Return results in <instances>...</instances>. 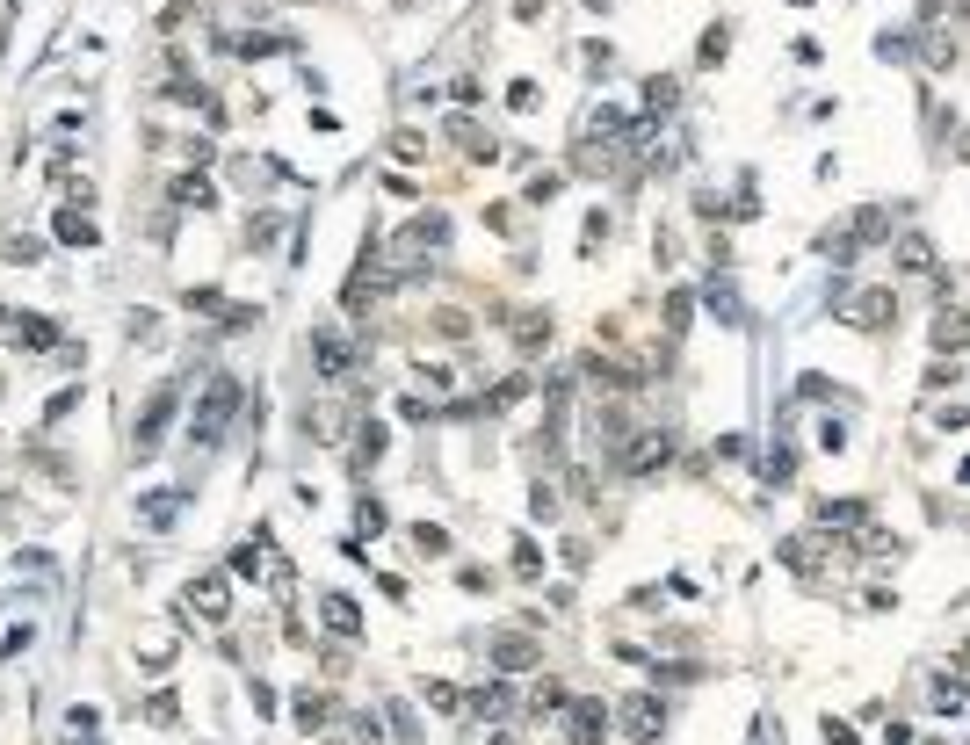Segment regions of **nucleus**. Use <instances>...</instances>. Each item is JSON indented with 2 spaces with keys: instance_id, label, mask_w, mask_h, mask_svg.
Listing matches in <instances>:
<instances>
[{
  "instance_id": "nucleus-42",
  "label": "nucleus",
  "mask_w": 970,
  "mask_h": 745,
  "mask_svg": "<svg viewBox=\"0 0 970 745\" xmlns=\"http://www.w3.org/2000/svg\"><path fill=\"white\" fill-rule=\"evenodd\" d=\"M724 51H732V37H724V29H710V37H703V66H717Z\"/></svg>"
},
{
  "instance_id": "nucleus-41",
  "label": "nucleus",
  "mask_w": 970,
  "mask_h": 745,
  "mask_svg": "<svg viewBox=\"0 0 970 745\" xmlns=\"http://www.w3.org/2000/svg\"><path fill=\"white\" fill-rule=\"evenodd\" d=\"M131 340H145V348H153V340H160V326H153V312H131Z\"/></svg>"
},
{
  "instance_id": "nucleus-15",
  "label": "nucleus",
  "mask_w": 970,
  "mask_h": 745,
  "mask_svg": "<svg viewBox=\"0 0 970 745\" xmlns=\"http://www.w3.org/2000/svg\"><path fill=\"white\" fill-rule=\"evenodd\" d=\"M514 348H522V355H536V348H551V319H543V312H514Z\"/></svg>"
},
{
  "instance_id": "nucleus-19",
  "label": "nucleus",
  "mask_w": 970,
  "mask_h": 745,
  "mask_svg": "<svg viewBox=\"0 0 970 745\" xmlns=\"http://www.w3.org/2000/svg\"><path fill=\"white\" fill-rule=\"evenodd\" d=\"M167 196H174L181 210H210V203H218V189H210V181H203V174H181V181H174V189H167Z\"/></svg>"
},
{
  "instance_id": "nucleus-37",
  "label": "nucleus",
  "mask_w": 970,
  "mask_h": 745,
  "mask_svg": "<svg viewBox=\"0 0 970 745\" xmlns=\"http://www.w3.org/2000/svg\"><path fill=\"white\" fill-rule=\"evenodd\" d=\"M601 239H609V217H601V210H594V217H587V232H580V254H594V246H601Z\"/></svg>"
},
{
  "instance_id": "nucleus-36",
  "label": "nucleus",
  "mask_w": 970,
  "mask_h": 745,
  "mask_svg": "<svg viewBox=\"0 0 970 745\" xmlns=\"http://www.w3.org/2000/svg\"><path fill=\"white\" fill-rule=\"evenodd\" d=\"M355 529H362V536H377V529H384V507H377V500H362V507H355Z\"/></svg>"
},
{
  "instance_id": "nucleus-2",
  "label": "nucleus",
  "mask_w": 970,
  "mask_h": 745,
  "mask_svg": "<svg viewBox=\"0 0 970 745\" xmlns=\"http://www.w3.org/2000/svg\"><path fill=\"white\" fill-rule=\"evenodd\" d=\"M232 601V586L218 579V572H203V579H189V594H181V623H225V608Z\"/></svg>"
},
{
  "instance_id": "nucleus-12",
  "label": "nucleus",
  "mask_w": 970,
  "mask_h": 745,
  "mask_svg": "<svg viewBox=\"0 0 970 745\" xmlns=\"http://www.w3.org/2000/svg\"><path fill=\"white\" fill-rule=\"evenodd\" d=\"M703 304L717 312V326H746V304H739V290L724 283V275H710V283H703Z\"/></svg>"
},
{
  "instance_id": "nucleus-25",
  "label": "nucleus",
  "mask_w": 970,
  "mask_h": 745,
  "mask_svg": "<svg viewBox=\"0 0 970 745\" xmlns=\"http://www.w3.org/2000/svg\"><path fill=\"white\" fill-rule=\"evenodd\" d=\"M15 340H22V348H58V326H51V319H37V312H22Z\"/></svg>"
},
{
  "instance_id": "nucleus-13",
  "label": "nucleus",
  "mask_w": 970,
  "mask_h": 745,
  "mask_svg": "<svg viewBox=\"0 0 970 745\" xmlns=\"http://www.w3.org/2000/svg\"><path fill=\"white\" fill-rule=\"evenodd\" d=\"M319 623H326L333 637H362V608H355L348 594H326V601H319Z\"/></svg>"
},
{
  "instance_id": "nucleus-40",
  "label": "nucleus",
  "mask_w": 970,
  "mask_h": 745,
  "mask_svg": "<svg viewBox=\"0 0 970 745\" xmlns=\"http://www.w3.org/2000/svg\"><path fill=\"white\" fill-rule=\"evenodd\" d=\"M66 724H73L66 738H95V724H102V717H95V709H87V702H80V709H73V717H66Z\"/></svg>"
},
{
  "instance_id": "nucleus-34",
  "label": "nucleus",
  "mask_w": 970,
  "mask_h": 745,
  "mask_svg": "<svg viewBox=\"0 0 970 745\" xmlns=\"http://www.w3.org/2000/svg\"><path fill=\"white\" fill-rule=\"evenodd\" d=\"M514 572H522V579H536V572H543V557H536V543H529V536L514 543Z\"/></svg>"
},
{
  "instance_id": "nucleus-30",
  "label": "nucleus",
  "mask_w": 970,
  "mask_h": 745,
  "mask_svg": "<svg viewBox=\"0 0 970 745\" xmlns=\"http://www.w3.org/2000/svg\"><path fill=\"white\" fill-rule=\"evenodd\" d=\"M145 717H153V724H174V717H181V702L160 688V695H145Z\"/></svg>"
},
{
  "instance_id": "nucleus-27",
  "label": "nucleus",
  "mask_w": 970,
  "mask_h": 745,
  "mask_svg": "<svg viewBox=\"0 0 970 745\" xmlns=\"http://www.w3.org/2000/svg\"><path fill=\"white\" fill-rule=\"evenodd\" d=\"M558 189H565V174H529V189H522V203H536V210H543V203H551Z\"/></svg>"
},
{
  "instance_id": "nucleus-43",
  "label": "nucleus",
  "mask_w": 970,
  "mask_h": 745,
  "mask_svg": "<svg viewBox=\"0 0 970 745\" xmlns=\"http://www.w3.org/2000/svg\"><path fill=\"white\" fill-rule=\"evenodd\" d=\"M970 0H927V15H963Z\"/></svg>"
},
{
  "instance_id": "nucleus-28",
  "label": "nucleus",
  "mask_w": 970,
  "mask_h": 745,
  "mask_svg": "<svg viewBox=\"0 0 970 745\" xmlns=\"http://www.w3.org/2000/svg\"><path fill=\"white\" fill-rule=\"evenodd\" d=\"M529 514H536V521H558V492L543 485V478H536V492H529Z\"/></svg>"
},
{
  "instance_id": "nucleus-9",
  "label": "nucleus",
  "mask_w": 970,
  "mask_h": 745,
  "mask_svg": "<svg viewBox=\"0 0 970 745\" xmlns=\"http://www.w3.org/2000/svg\"><path fill=\"white\" fill-rule=\"evenodd\" d=\"M442 239H449L442 217H413V225L399 232V246H391V254H399V261H420V254H428V246H442Z\"/></svg>"
},
{
  "instance_id": "nucleus-29",
  "label": "nucleus",
  "mask_w": 970,
  "mask_h": 745,
  "mask_svg": "<svg viewBox=\"0 0 970 745\" xmlns=\"http://www.w3.org/2000/svg\"><path fill=\"white\" fill-rule=\"evenodd\" d=\"M471 709H478V717H507V688H478Z\"/></svg>"
},
{
  "instance_id": "nucleus-21",
  "label": "nucleus",
  "mask_w": 970,
  "mask_h": 745,
  "mask_svg": "<svg viewBox=\"0 0 970 745\" xmlns=\"http://www.w3.org/2000/svg\"><path fill=\"white\" fill-rule=\"evenodd\" d=\"M290 717H297V731H326V717H333V702L305 688V695H297V702H290Z\"/></svg>"
},
{
  "instance_id": "nucleus-7",
  "label": "nucleus",
  "mask_w": 970,
  "mask_h": 745,
  "mask_svg": "<svg viewBox=\"0 0 970 745\" xmlns=\"http://www.w3.org/2000/svg\"><path fill=\"white\" fill-rule=\"evenodd\" d=\"M565 717H572V745H601V738H609V724H616V709L609 702H572Z\"/></svg>"
},
{
  "instance_id": "nucleus-14",
  "label": "nucleus",
  "mask_w": 970,
  "mask_h": 745,
  "mask_svg": "<svg viewBox=\"0 0 970 745\" xmlns=\"http://www.w3.org/2000/svg\"><path fill=\"white\" fill-rule=\"evenodd\" d=\"M377 290H384V261H377V246H362V268L348 275V290H341V297L362 304V297H377Z\"/></svg>"
},
{
  "instance_id": "nucleus-6",
  "label": "nucleus",
  "mask_w": 970,
  "mask_h": 745,
  "mask_svg": "<svg viewBox=\"0 0 970 745\" xmlns=\"http://www.w3.org/2000/svg\"><path fill=\"white\" fill-rule=\"evenodd\" d=\"M666 456H674V434H666V427H645L638 442L623 449V471H630V478H652V471H659Z\"/></svg>"
},
{
  "instance_id": "nucleus-1",
  "label": "nucleus",
  "mask_w": 970,
  "mask_h": 745,
  "mask_svg": "<svg viewBox=\"0 0 970 745\" xmlns=\"http://www.w3.org/2000/svg\"><path fill=\"white\" fill-rule=\"evenodd\" d=\"M239 398H247V391H239V377H210V384H203L196 413H189V442H196V449H210V442L225 434V420L239 413Z\"/></svg>"
},
{
  "instance_id": "nucleus-22",
  "label": "nucleus",
  "mask_w": 970,
  "mask_h": 745,
  "mask_svg": "<svg viewBox=\"0 0 970 745\" xmlns=\"http://www.w3.org/2000/svg\"><path fill=\"white\" fill-rule=\"evenodd\" d=\"M449 138H457V145L471 152V160H500V145H493V138H485V131H478V123H464V116H457V123H449Z\"/></svg>"
},
{
  "instance_id": "nucleus-5",
  "label": "nucleus",
  "mask_w": 970,
  "mask_h": 745,
  "mask_svg": "<svg viewBox=\"0 0 970 745\" xmlns=\"http://www.w3.org/2000/svg\"><path fill=\"white\" fill-rule=\"evenodd\" d=\"M312 362H319V377H333V384L355 377V340L333 333V326H319V333H312Z\"/></svg>"
},
{
  "instance_id": "nucleus-20",
  "label": "nucleus",
  "mask_w": 970,
  "mask_h": 745,
  "mask_svg": "<svg viewBox=\"0 0 970 745\" xmlns=\"http://www.w3.org/2000/svg\"><path fill=\"white\" fill-rule=\"evenodd\" d=\"M898 268H905V275H934V246H927L920 232H905V239H898Z\"/></svg>"
},
{
  "instance_id": "nucleus-45",
  "label": "nucleus",
  "mask_w": 970,
  "mask_h": 745,
  "mask_svg": "<svg viewBox=\"0 0 970 745\" xmlns=\"http://www.w3.org/2000/svg\"><path fill=\"white\" fill-rule=\"evenodd\" d=\"M384 8H413V0H384Z\"/></svg>"
},
{
  "instance_id": "nucleus-33",
  "label": "nucleus",
  "mask_w": 970,
  "mask_h": 745,
  "mask_svg": "<svg viewBox=\"0 0 970 745\" xmlns=\"http://www.w3.org/2000/svg\"><path fill=\"white\" fill-rule=\"evenodd\" d=\"M818 449L840 456V449H847V420H818Z\"/></svg>"
},
{
  "instance_id": "nucleus-4",
  "label": "nucleus",
  "mask_w": 970,
  "mask_h": 745,
  "mask_svg": "<svg viewBox=\"0 0 970 745\" xmlns=\"http://www.w3.org/2000/svg\"><path fill=\"white\" fill-rule=\"evenodd\" d=\"M174 406H181V391H174V384L145 398V413H138V427H131V449H138V456H153V449H160V427L174 420Z\"/></svg>"
},
{
  "instance_id": "nucleus-16",
  "label": "nucleus",
  "mask_w": 970,
  "mask_h": 745,
  "mask_svg": "<svg viewBox=\"0 0 970 745\" xmlns=\"http://www.w3.org/2000/svg\"><path fill=\"white\" fill-rule=\"evenodd\" d=\"M956 348H970V312H942V319H934V355H956Z\"/></svg>"
},
{
  "instance_id": "nucleus-35",
  "label": "nucleus",
  "mask_w": 970,
  "mask_h": 745,
  "mask_svg": "<svg viewBox=\"0 0 970 745\" xmlns=\"http://www.w3.org/2000/svg\"><path fill=\"white\" fill-rule=\"evenodd\" d=\"M391 152H399V160H420V152H428V138H420V131H391Z\"/></svg>"
},
{
  "instance_id": "nucleus-11",
  "label": "nucleus",
  "mask_w": 970,
  "mask_h": 745,
  "mask_svg": "<svg viewBox=\"0 0 970 745\" xmlns=\"http://www.w3.org/2000/svg\"><path fill=\"white\" fill-rule=\"evenodd\" d=\"M811 521H818V529H840V536H847V529H869V507H862V500H818Z\"/></svg>"
},
{
  "instance_id": "nucleus-8",
  "label": "nucleus",
  "mask_w": 970,
  "mask_h": 745,
  "mask_svg": "<svg viewBox=\"0 0 970 745\" xmlns=\"http://www.w3.org/2000/svg\"><path fill=\"white\" fill-rule=\"evenodd\" d=\"M891 319H898V297H891V290H862L855 304H847V326H862V333L891 326Z\"/></svg>"
},
{
  "instance_id": "nucleus-46",
  "label": "nucleus",
  "mask_w": 970,
  "mask_h": 745,
  "mask_svg": "<svg viewBox=\"0 0 970 745\" xmlns=\"http://www.w3.org/2000/svg\"><path fill=\"white\" fill-rule=\"evenodd\" d=\"M73 745H95V738H73Z\"/></svg>"
},
{
  "instance_id": "nucleus-17",
  "label": "nucleus",
  "mask_w": 970,
  "mask_h": 745,
  "mask_svg": "<svg viewBox=\"0 0 970 745\" xmlns=\"http://www.w3.org/2000/svg\"><path fill=\"white\" fill-rule=\"evenodd\" d=\"M377 456H384V427L362 420V427H355V449H348V471H370Z\"/></svg>"
},
{
  "instance_id": "nucleus-38",
  "label": "nucleus",
  "mask_w": 970,
  "mask_h": 745,
  "mask_svg": "<svg viewBox=\"0 0 970 745\" xmlns=\"http://www.w3.org/2000/svg\"><path fill=\"white\" fill-rule=\"evenodd\" d=\"M232 572H239V579H261V550H254V543L232 550Z\"/></svg>"
},
{
  "instance_id": "nucleus-32",
  "label": "nucleus",
  "mask_w": 970,
  "mask_h": 745,
  "mask_svg": "<svg viewBox=\"0 0 970 745\" xmlns=\"http://www.w3.org/2000/svg\"><path fill=\"white\" fill-rule=\"evenodd\" d=\"M507 109L529 116V109H536V80H514V87H507Z\"/></svg>"
},
{
  "instance_id": "nucleus-18",
  "label": "nucleus",
  "mask_w": 970,
  "mask_h": 745,
  "mask_svg": "<svg viewBox=\"0 0 970 745\" xmlns=\"http://www.w3.org/2000/svg\"><path fill=\"white\" fill-rule=\"evenodd\" d=\"M0 261H15V268L44 261V239H37V232H0Z\"/></svg>"
},
{
  "instance_id": "nucleus-48",
  "label": "nucleus",
  "mask_w": 970,
  "mask_h": 745,
  "mask_svg": "<svg viewBox=\"0 0 970 745\" xmlns=\"http://www.w3.org/2000/svg\"><path fill=\"white\" fill-rule=\"evenodd\" d=\"M797 8H811V0H797Z\"/></svg>"
},
{
  "instance_id": "nucleus-24",
  "label": "nucleus",
  "mask_w": 970,
  "mask_h": 745,
  "mask_svg": "<svg viewBox=\"0 0 970 745\" xmlns=\"http://www.w3.org/2000/svg\"><path fill=\"white\" fill-rule=\"evenodd\" d=\"M58 239H66V246H95V217H87V210H58Z\"/></svg>"
},
{
  "instance_id": "nucleus-31",
  "label": "nucleus",
  "mask_w": 970,
  "mask_h": 745,
  "mask_svg": "<svg viewBox=\"0 0 970 745\" xmlns=\"http://www.w3.org/2000/svg\"><path fill=\"white\" fill-rule=\"evenodd\" d=\"M413 550H428V557H442V550H449V536H442V529H428V521H413Z\"/></svg>"
},
{
  "instance_id": "nucleus-26",
  "label": "nucleus",
  "mask_w": 970,
  "mask_h": 745,
  "mask_svg": "<svg viewBox=\"0 0 970 745\" xmlns=\"http://www.w3.org/2000/svg\"><path fill=\"white\" fill-rule=\"evenodd\" d=\"M674 102H681V87L666 80V73H659V80H645V123H652V116H666Z\"/></svg>"
},
{
  "instance_id": "nucleus-3",
  "label": "nucleus",
  "mask_w": 970,
  "mask_h": 745,
  "mask_svg": "<svg viewBox=\"0 0 970 745\" xmlns=\"http://www.w3.org/2000/svg\"><path fill=\"white\" fill-rule=\"evenodd\" d=\"M616 724H623V738L652 745V738L666 731V702H659V695H630V702H616Z\"/></svg>"
},
{
  "instance_id": "nucleus-44",
  "label": "nucleus",
  "mask_w": 970,
  "mask_h": 745,
  "mask_svg": "<svg viewBox=\"0 0 970 745\" xmlns=\"http://www.w3.org/2000/svg\"><path fill=\"white\" fill-rule=\"evenodd\" d=\"M543 8H551V0H514V15H522V22H529V15H543Z\"/></svg>"
},
{
  "instance_id": "nucleus-23",
  "label": "nucleus",
  "mask_w": 970,
  "mask_h": 745,
  "mask_svg": "<svg viewBox=\"0 0 970 745\" xmlns=\"http://www.w3.org/2000/svg\"><path fill=\"white\" fill-rule=\"evenodd\" d=\"M174 514H181V492H153V500H138V521H145V529H167Z\"/></svg>"
},
{
  "instance_id": "nucleus-10",
  "label": "nucleus",
  "mask_w": 970,
  "mask_h": 745,
  "mask_svg": "<svg viewBox=\"0 0 970 745\" xmlns=\"http://www.w3.org/2000/svg\"><path fill=\"white\" fill-rule=\"evenodd\" d=\"M485 651H493V666H500V673H529V666H536V644H529L522 630H500Z\"/></svg>"
},
{
  "instance_id": "nucleus-39",
  "label": "nucleus",
  "mask_w": 970,
  "mask_h": 745,
  "mask_svg": "<svg viewBox=\"0 0 970 745\" xmlns=\"http://www.w3.org/2000/svg\"><path fill=\"white\" fill-rule=\"evenodd\" d=\"M529 702H536V709H565V688H558V680H536Z\"/></svg>"
},
{
  "instance_id": "nucleus-47",
  "label": "nucleus",
  "mask_w": 970,
  "mask_h": 745,
  "mask_svg": "<svg viewBox=\"0 0 970 745\" xmlns=\"http://www.w3.org/2000/svg\"><path fill=\"white\" fill-rule=\"evenodd\" d=\"M493 745H514V738H493Z\"/></svg>"
}]
</instances>
